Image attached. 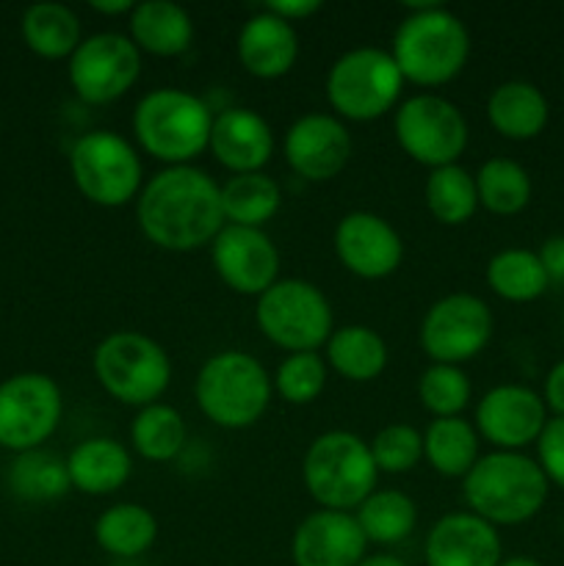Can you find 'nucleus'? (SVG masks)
Listing matches in <instances>:
<instances>
[{"instance_id":"nucleus-1","label":"nucleus","mask_w":564,"mask_h":566,"mask_svg":"<svg viewBox=\"0 0 564 566\" xmlns=\"http://www.w3.org/2000/svg\"><path fill=\"white\" fill-rule=\"evenodd\" d=\"M136 221L144 238L166 252L210 247L224 230L221 186L197 166H166L144 182Z\"/></svg>"},{"instance_id":"nucleus-2","label":"nucleus","mask_w":564,"mask_h":566,"mask_svg":"<svg viewBox=\"0 0 564 566\" xmlns=\"http://www.w3.org/2000/svg\"><path fill=\"white\" fill-rule=\"evenodd\" d=\"M404 81L435 88L451 83L470 55V33L462 17L440 3H409L390 44Z\"/></svg>"},{"instance_id":"nucleus-3","label":"nucleus","mask_w":564,"mask_h":566,"mask_svg":"<svg viewBox=\"0 0 564 566\" xmlns=\"http://www.w3.org/2000/svg\"><path fill=\"white\" fill-rule=\"evenodd\" d=\"M551 481L536 459L520 451L481 453L462 479V497L468 512L495 528L523 525L542 512Z\"/></svg>"},{"instance_id":"nucleus-4","label":"nucleus","mask_w":564,"mask_h":566,"mask_svg":"<svg viewBox=\"0 0 564 566\" xmlns=\"http://www.w3.org/2000/svg\"><path fill=\"white\" fill-rule=\"evenodd\" d=\"M213 111L186 88L160 86L144 94L133 108V133L147 155L166 166H191L208 153Z\"/></svg>"},{"instance_id":"nucleus-5","label":"nucleus","mask_w":564,"mask_h":566,"mask_svg":"<svg viewBox=\"0 0 564 566\" xmlns=\"http://www.w3.org/2000/svg\"><path fill=\"white\" fill-rule=\"evenodd\" d=\"M274 385L258 357L238 348L213 354L199 368L194 398L205 418L227 431L252 429L269 409Z\"/></svg>"},{"instance_id":"nucleus-6","label":"nucleus","mask_w":564,"mask_h":566,"mask_svg":"<svg viewBox=\"0 0 564 566\" xmlns=\"http://www.w3.org/2000/svg\"><path fill=\"white\" fill-rule=\"evenodd\" d=\"M302 481L321 509L354 512L370 492H376L379 470L363 437L332 429L315 437L304 451Z\"/></svg>"},{"instance_id":"nucleus-7","label":"nucleus","mask_w":564,"mask_h":566,"mask_svg":"<svg viewBox=\"0 0 564 566\" xmlns=\"http://www.w3.org/2000/svg\"><path fill=\"white\" fill-rule=\"evenodd\" d=\"M97 385L125 407H149L171 385V359L158 340L144 332L119 329L97 343L92 357Z\"/></svg>"},{"instance_id":"nucleus-8","label":"nucleus","mask_w":564,"mask_h":566,"mask_svg":"<svg viewBox=\"0 0 564 566\" xmlns=\"http://www.w3.org/2000/svg\"><path fill=\"white\" fill-rule=\"evenodd\" d=\"M404 83L390 50L354 48L326 72V99L337 119L374 122L396 108Z\"/></svg>"},{"instance_id":"nucleus-9","label":"nucleus","mask_w":564,"mask_h":566,"mask_svg":"<svg viewBox=\"0 0 564 566\" xmlns=\"http://www.w3.org/2000/svg\"><path fill=\"white\" fill-rule=\"evenodd\" d=\"M254 324L269 343L288 354L318 352L335 332L332 304L318 285L299 276L276 280L258 296Z\"/></svg>"},{"instance_id":"nucleus-10","label":"nucleus","mask_w":564,"mask_h":566,"mask_svg":"<svg viewBox=\"0 0 564 566\" xmlns=\"http://www.w3.org/2000/svg\"><path fill=\"white\" fill-rule=\"evenodd\" d=\"M72 182L97 208H125L144 188L136 147L114 130L83 133L70 149Z\"/></svg>"},{"instance_id":"nucleus-11","label":"nucleus","mask_w":564,"mask_h":566,"mask_svg":"<svg viewBox=\"0 0 564 566\" xmlns=\"http://www.w3.org/2000/svg\"><path fill=\"white\" fill-rule=\"evenodd\" d=\"M393 133L398 147L429 171L459 164L470 138L468 119L459 105L431 92H420L398 105L393 114Z\"/></svg>"},{"instance_id":"nucleus-12","label":"nucleus","mask_w":564,"mask_h":566,"mask_svg":"<svg viewBox=\"0 0 564 566\" xmlns=\"http://www.w3.org/2000/svg\"><path fill=\"white\" fill-rule=\"evenodd\" d=\"M64 415V396L53 376L14 374L0 385V448L36 451L55 434Z\"/></svg>"},{"instance_id":"nucleus-13","label":"nucleus","mask_w":564,"mask_h":566,"mask_svg":"<svg viewBox=\"0 0 564 566\" xmlns=\"http://www.w3.org/2000/svg\"><path fill=\"white\" fill-rule=\"evenodd\" d=\"M495 321L484 298L473 293H448L426 310L420 321V348L431 363L464 365L490 343Z\"/></svg>"},{"instance_id":"nucleus-14","label":"nucleus","mask_w":564,"mask_h":566,"mask_svg":"<svg viewBox=\"0 0 564 566\" xmlns=\"http://www.w3.org/2000/svg\"><path fill=\"white\" fill-rule=\"evenodd\" d=\"M66 75L72 92L86 105L116 103L136 86L142 75V53L127 33H94L70 55Z\"/></svg>"},{"instance_id":"nucleus-15","label":"nucleus","mask_w":564,"mask_h":566,"mask_svg":"<svg viewBox=\"0 0 564 566\" xmlns=\"http://www.w3.org/2000/svg\"><path fill=\"white\" fill-rule=\"evenodd\" d=\"M210 260L216 276L238 296L258 298L280 280V249L254 227L224 224L210 243Z\"/></svg>"},{"instance_id":"nucleus-16","label":"nucleus","mask_w":564,"mask_h":566,"mask_svg":"<svg viewBox=\"0 0 564 566\" xmlns=\"http://www.w3.org/2000/svg\"><path fill=\"white\" fill-rule=\"evenodd\" d=\"M545 423V401L525 385H498L476 403V431L495 451H523L525 446H536Z\"/></svg>"},{"instance_id":"nucleus-17","label":"nucleus","mask_w":564,"mask_h":566,"mask_svg":"<svg viewBox=\"0 0 564 566\" xmlns=\"http://www.w3.org/2000/svg\"><path fill=\"white\" fill-rule=\"evenodd\" d=\"M332 243L343 269L359 280H387L404 260V241L398 230L370 210H352L343 216Z\"/></svg>"},{"instance_id":"nucleus-18","label":"nucleus","mask_w":564,"mask_h":566,"mask_svg":"<svg viewBox=\"0 0 564 566\" xmlns=\"http://www.w3.org/2000/svg\"><path fill=\"white\" fill-rule=\"evenodd\" d=\"M288 166L307 182H330L352 160V133L335 114H304L285 130Z\"/></svg>"},{"instance_id":"nucleus-19","label":"nucleus","mask_w":564,"mask_h":566,"mask_svg":"<svg viewBox=\"0 0 564 566\" xmlns=\"http://www.w3.org/2000/svg\"><path fill=\"white\" fill-rule=\"evenodd\" d=\"M365 556H368V539L354 512L318 509L293 531V566H357Z\"/></svg>"},{"instance_id":"nucleus-20","label":"nucleus","mask_w":564,"mask_h":566,"mask_svg":"<svg viewBox=\"0 0 564 566\" xmlns=\"http://www.w3.org/2000/svg\"><path fill=\"white\" fill-rule=\"evenodd\" d=\"M426 566H498L503 562L501 534L470 512L437 520L424 542Z\"/></svg>"},{"instance_id":"nucleus-21","label":"nucleus","mask_w":564,"mask_h":566,"mask_svg":"<svg viewBox=\"0 0 564 566\" xmlns=\"http://www.w3.org/2000/svg\"><path fill=\"white\" fill-rule=\"evenodd\" d=\"M274 147V130L258 111L236 105L213 116L208 153L232 175L263 171Z\"/></svg>"},{"instance_id":"nucleus-22","label":"nucleus","mask_w":564,"mask_h":566,"mask_svg":"<svg viewBox=\"0 0 564 566\" xmlns=\"http://www.w3.org/2000/svg\"><path fill=\"white\" fill-rule=\"evenodd\" d=\"M238 61L260 81H276L288 75L299 59V33L291 22L260 9L238 31Z\"/></svg>"},{"instance_id":"nucleus-23","label":"nucleus","mask_w":564,"mask_h":566,"mask_svg":"<svg viewBox=\"0 0 564 566\" xmlns=\"http://www.w3.org/2000/svg\"><path fill=\"white\" fill-rule=\"evenodd\" d=\"M66 473L72 490L83 495H114L130 481L133 457L114 437H88L66 457Z\"/></svg>"},{"instance_id":"nucleus-24","label":"nucleus","mask_w":564,"mask_h":566,"mask_svg":"<svg viewBox=\"0 0 564 566\" xmlns=\"http://www.w3.org/2000/svg\"><path fill=\"white\" fill-rule=\"evenodd\" d=\"M127 36L138 53L155 59L182 55L194 42V20L180 3L171 0H144L133 6L127 17Z\"/></svg>"},{"instance_id":"nucleus-25","label":"nucleus","mask_w":564,"mask_h":566,"mask_svg":"<svg viewBox=\"0 0 564 566\" xmlns=\"http://www.w3.org/2000/svg\"><path fill=\"white\" fill-rule=\"evenodd\" d=\"M547 99L529 81H506L492 88L487 99V119L498 136L509 142H531L547 127Z\"/></svg>"},{"instance_id":"nucleus-26","label":"nucleus","mask_w":564,"mask_h":566,"mask_svg":"<svg viewBox=\"0 0 564 566\" xmlns=\"http://www.w3.org/2000/svg\"><path fill=\"white\" fill-rule=\"evenodd\" d=\"M324 359L332 374H337L341 379L365 385L385 374L390 352H387L385 337L374 326L346 324L337 326L330 335L324 346Z\"/></svg>"},{"instance_id":"nucleus-27","label":"nucleus","mask_w":564,"mask_h":566,"mask_svg":"<svg viewBox=\"0 0 564 566\" xmlns=\"http://www.w3.org/2000/svg\"><path fill=\"white\" fill-rule=\"evenodd\" d=\"M424 459L442 479H464L481 459V437L464 418H435L424 431Z\"/></svg>"},{"instance_id":"nucleus-28","label":"nucleus","mask_w":564,"mask_h":566,"mask_svg":"<svg viewBox=\"0 0 564 566\" xmlns=\"http://www.w3.org/2000/svg\"><path fill=\"white\" fill-rule=\"evenodd\" d=\"M158 539V520L142 503H114L94 520V542L114 558H138Z\"/></svg>"},{"instance_id":"nucleus-29","label":"nucleus","mask_w":564,"mask_h":566,"mask_svg":"<svg viewBox=\"0 0 564 566\" xmlns=\"http://www.w3.org/2000/svg\"><path fill=\"white\" fill-rule=\"evenodd\" d=\"M282 208V188L265 171L232 175L221 186V213L224 224L263 230Z\"/></svg>"},{"instance_id":"nucleus-30","label":"nucleus","mask_w":564,"mask_h":566,"mask_svg":"<svg viewBox=\"0 0 564 566\" xmlns=\"http://www.w3.org/2000/svg\"><path fill=\"white\" fill-rule=\"evenodd\" d=\"M22 39L39 59H70L83 42L81 17L64 3H33L22 14Z\"/></svg>"},{"instance_id":"nucleus-31","label":"nucleus","mask_w":564,"mask_h":566,"mask_svg":"<svg viewBox=\"0 0 564 566\" xmlns=\"http://www.w3.org/2000/svg\"><path fill=\"white\" fill-rule=\"evenodd\" d=\"M368 545H398L418 525V503L401 490H376L354 509Z\"/></svg>"},{"instance_id":"nucleus-32","label":"nucleus","mask_w":564,"mask_h":566,"mask_svg":"<svg viewBox=\"0 0 564 566\" xmlns=\"http://www.w3.org/2000/svg\"><path fill=\"white\" fill-rule=\"evenodd\" d=\"M186 418L169 403H149L136 412L130 423V446L142 459L155 464L171 462L186 448Z\"/></svg>"},{"instance_id":"nucleus-33","label":"nucleus","mask_w":564,"mask_h":566,"mask_svg":"<svg viewBox=\"0 0 564 566\" xmlns=\"http://www.w3.org/2000/svg\"><path fill=\"white\" fill-rule=\"evenodd\" d=\"M484 276L495 296L514 304L534 302L551 285L540 263V254L531 249H501L490 258Z\"/></svg>"},{"instance_id":"nucleus-34","label":"nucleus","mask_w":564,"mask_h":566,"mask_svg":"<svg viewBox=\"0 0 564 566\" xmlns=\"http://www.w3.org/2000/svg\"><path fill=\"white\" fill-rule=\"evenodd\" d=\"M9 490L11 495L25 503L59 501L72 490L66 459L53 451H44V448L17 453L9 468Z\"/></svg>"},{"instance_id":"nucleus-35","label":"nucleus","mask_w":564,"mask_h":566,"mask_svg":"<svg viewBox=\"0 0 564 566\" xmlns=\"http://www.w3.org/2000/svg\"><path fill=\"white\" fill-rule=\"evenodd\" d=\"M426 208L431 219L446 227H462L479 210V191H476V177L464 166L451 164L431 169L424 188Z\"/></svg>"},{"instance_id":"nucleus-36","label":"nucleus","mask_w":564,"mask_h":566,"mask_svg":"<svg viewBox=\"0 0 564 566\" xmlns=\"http://www.w3.org/2000/svg\"><path fill=\"white\" fill-rule=\"evenodd\" d=\"M479 208L492 216H518L531 202V175L512 158H490L476 171Z\"/></svg>"},{"instance_id":"nucleus-37","label":"nucleus","mask_w":564,"mask_h":566,"mask_svg":"<svg viewBox=\"0 0 564 566\" xmlns=\"http://www.w3.org/2000/svg\"><path fill=\"white\" fill-rule=\"evenodd\" d=\"M326 379H330V365H326L324 354L302 352L288 354L276 365L274 376H271V385H274V392L285 403L307 407V403L318 401L321 392L326 390Z\"/></svg>"},{"instance_id":"nucleus-38","label":"nucleus","mask_w":564,"mask_h":566,"mask_svg":"<svg viewBox=\"0 0 564 566\" xmlns=\"http://www.w3.org/2000/svg\"><path fill=\"white\" fill-rule=\"evenodd\" d=\"M418 398L431 418H462L473 398V385L462 365L431 363L418 379Z\"/></svg>"},{"instance_id":"nucleus-39","label":"nucleus","mask_w":564,"mask_h":566,"mask_svg":"<svg viewBox=\"0 0 564 566\" xmlns=\"http://www.w3.org/2000/svg\"><path fill=\"white\" fill-rule=\"evenodd\" d=\"M368 446L379 473L404 475L424 459V431L409 423H390L376 431Z\"/></svg>"},{"instance_id":"nucleus-40","label":"nucleus","mask_w":564,"mask_h":566,"mask_svg":"<svg viewBox=\"0 0 564 566\" xmlns=\"http://www.w3.org/2000/svg\"><path fill=\"white\" fill-rule=\"evenodd\" d=\"M536 464L551 484L564 490V418H547L536 440Z\"/></svg>"},{"instance_id":"nucleus-41","label":"nucleus","mask_w":564,"mask_h":566,"mask_svg":"<svg viewBox=\"0 0 564 566\" xmlns=\"http://www.w3.org/2000/svg\"><path fill=\"white\" fill-rule=\"evenodd\" d=\"M263 9H269L271 14L282 17L285 22L296 25V22H304L313 14H318L321 0H271V3H265Z\"/></svg>"},{"instance_id":"nucleus-42","label":"nucleus","mask_w":564,"mask_h":566,"mask_svg":"<svg viewBox=\"0 0 564 566\" xmlns=\"http://www.w3.org/2000/svg\"><path fill=\"white\" fill-rule=\"evenodd\" d=\"M536 254H540V263L545 269L547 280L564 282V235L545 238V243H542Z\"/></svg>"},{"instance_id":"nucleus-43","label":"nucleus","mask_w":564,"mask_h":566,"mask_svg":"<svg viewBox=\"0 0 564 566\" xmlns=\"http://www.w3.org/2000/svg\"><path fill=\"white\" fill-rule=\"evenodd\" d=\"M542 401H545L547 412H553V418H564V359L547 370Z\"/></svg>"},{"instance_id":"nucleus-44","label":"nucleus","mask_w":564,"mask_h":566,"mask_svg":"<svg viewBox=\"0 0 564 566\" xmlns=\"http://www.w3.org/2000/svg\"><path fill=\"white\" fill-rule=\"evenodd\" d=\"M133 6H136L133 0H94L92 9L97 11V14H105V17H122V14L130 17Z\"/></svg>"},{"instance_id":"nucleus-45","label":"nucleus","mask_w":564,"mask_h":566,"mask_svg":"<svg viewBox=\"0 0 564 566\" xmlns=\"http://www.w3.org/2000/svg\"><path fill=\"white\" fill-rule=\"evenodd\" d=\"M357 566H409V564L401 562L398 556H390V553H370V556H365Z\"/></svg>"},{"instance_id":"nucleus-46","label":"nucleus","mask_w":564,"mask_h":566,"mask_svg":"<svg viewBox=\"0 0 564 566\" xmlns=\"http://www.w3.org/2000/svg\"><path fill=\"white\" fill-rule=\"evenodd\" d=\"M498 566H542L536 558H529V556H512V558H503Z\"/></svg>"},{"instance_id":"nucleus-47","label":"nucleus","mask_w":564,"mask_h":566,"mask_svg":"<svg viewBox=\"0 0 564 566\" xmlns=\"http://www.w3.org/2000/svg\"><path fill=\"white\" fill-rule=\"evenodd\" d=\"M0 127H3V119H0Z\"/></svg>"}]
</instances>
